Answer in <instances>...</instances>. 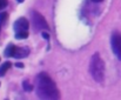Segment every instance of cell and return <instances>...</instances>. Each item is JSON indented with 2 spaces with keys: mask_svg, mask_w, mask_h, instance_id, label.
Here are the masks:
<instances>
[{
  "mask_svg": "<svg viewBox=\"0 0 121 100\" xmlns=\"http://www.w3.org/2000/svg\"><path fill=\"white\" fill-rule=\"evenodd\" d=\"M37 94L40 99L53 100L60 99V93L56 88V85L52 80V78L45 73L41 72L37 77V86H35Z\"/></svg>",
  "mask_w": 121,
  "mask_h": 100,
  "instance_id": "obj_1",
  "label": "cell"
},
{
  "mask_svg": "<svg viewBox=\"0 0 121 100\" xmlns=\"http://www.w3.org/2000/svg\"><path fill=\"white\" fill-rule=\"evenodd\" d=\"M89 72L92 74V77L94 78L95 81L98 83H102L104 78H105V62L101 59L99 53H95L92 59H91V64H89Z\"/></svg>",
  "mask_w": 121,
  "mask_h": 100,
  "instance_id": "obj_2",
  "label": "cell"
},
{
  "mask_svg": "<svg viewBox=\"0 0 121 100\" xmlns=\"http://www.w3.org/2000/svg\"><path fill=\"white\" fill-rule=\"evenodd\" d=\"M31 17H32V22H33V26L35 30H39V31H48L49 30V26H48L46 19L39 12H32Z\"/></svg>",
  "mask_w": 121,
  "mask_h": 100,
  "instance_id": "obj_3",
  "label": "cell"
},
{
  "mask_svg": "<svg viewBox=\"0 0 121 100\" xmlns=\"http://www.w3.org/2000/svg\"><path fill=\"white\" fill-rule=\"evenodd\" d=\"M112 48L115 55L121 60V34L114 33L112 37Z\"/></svg>",
  "mask_w": 121,
  "mask_h": 100,
  "instance_id": "obj_4",
  "label": "cell"
},
{
  "mask_svg": "<svg viewBox=\"0 0 121 100\" xmlns=\"http://www.w3.org/2000/svg\"><path fill=\"white\" fill-rule=\"evenodd\" d=\"M28 27H30V24H28V21H27L25 18H20V19H18V20L15 21V24H14V30H15V32L27 31Z\"/></svg>",
  "mask_w": 121,
  "mask_h": 100,
  "instance_id": "obj_5",
  "label": "cell"
},
{
  "mask_svg": "<svg viewBox=\"0 0 121 100\" xmlns=\"http://www.w3.org/2000/svg\"><path fill=\"white\" fill-rule=\"evenodd\" d=\"M28 53H30V50H28V48H20V47H17L14 54H13V57L17 58V59H21V58L27 57Z\"/></svg>",
  "mask_w": 121,
  "mask_h": 100,
  "instance_id": "obj_6",
  "label": "cell"
},
{
  "mask_svg": "<svg viewBox=\"0 0 121 100\" xmlns=\"http://www.w3.org/2000/svg\"><path fill=\"white\" fill-rule=\"evenodd\" d=\"M15 46L13 45V44H9L7 47H6V50H5V55L6 57H13V54H14V52H15Z\"/></svg>",
  "mask_w": 121,
  "mask_h": 100,
  "instance_id": "obj_7",
  "label": "cell"
},
{
  "mask_svg": "<svg viewBox=\"0 0 121 100\" xmlns=\"http://www.w3.org/2000/svg\"><path fill=\"white\" fill-rule=\"evenodd\" d=\"M11 66H12V64L9 62V61H6L5 64H2V66L0 67V77H2V75H5V73L11 68Z\"/></svg>",
  "mask_w": 121,
  "mask_h": 100,
  "instance_id": "obj_8",
  "label": "cell"
},
{
  "mask_svg": "<svg viewBox=\"0 0 121 100\" xmlns=\"http://www.w3.org/2000/svg\"><path fill=\"white\" fill-rule=\"evenodd\" d=\"M28 37V32L27 31H21V32H17L15 33V38L17 39H26Z\"/></svg>",
  "mask_w": 121,
  "mask_h": 100,
  "instance_id": "obj_9",
  "label": "cell"
},
{
  "mask_svg": "<svg viewBox=\"0 0 121 100\" xmlns=\"http://www.w3.org/2000/svg\"><path fill=\"white\" fill-rule=\"evenodd\" d=\"M22 86H24V90L27 91V92H31V91L33 90V85H31L27 80H25V81L22 83Z\"/></svg>",
  "mask_w": 121,
  "mask_h": 100,
  "instance_id": "obj_10",
  "label": "cell"
},
{
  "mask_svg": "<svg viewBox=\"0 0 121 100\" xmlns=\"http://www.w3.org/2000/svg\"><path fill=\"white\" fill-rule=\"evenodd\" d=\"M7 18H8L7 13H0V25L1 24H5V21L7 20Z\"/></svg>",
  "mask_w": 121,
  "mask_h": 100,
  "instance_id": "obj_11",
  "label": "cell"
},
{
  "mask_svg": "<svg viewBox=\"0 0 121 100\" xmlns=\"http://www.w3.org/2000/svg\"><path fill=\"white\" fill-rule=\"evenodd\" d=\"M7 4H8L7 0H0V11H1L2 8H5V7L7 6Z\"/></svg>",
  "mask_w": 121,
  "mask_h": 100,
  "instance_id": "obj_12",
  "label": "cell"
},
{
  "mask_svg": "<svg viewBox=\"0 0 121 100\" xmlns=\"http://www.w3.org/2000/svg\"><path fill=\"white\" fill-rule=\"evenodd\" d=\"M42 38H45V39H48L49 38L48 34H47V32H42Z\"/></svg>",
  "mask_w": 121,
  "mask_h": 100,
  "instance_id": "obj_13",
  "label": "cell"
},
{
  "mask_svg": "<svg viewBox=\"0 0 121 100\" xmlns=\"http://www.w3.org/2000/svg\"><path fill=\"white\" fill-rule=\"evenodd\" d=\"M15 66H17V67H20V68H21V67H24V65H22L21 62H18V64H17Z\"/></svg>",
  "mask_w": 121,
  "mask_h": 100,
  "instance_id": "obj_14",
  "label": "cell"
},
{
  "mask_svg": "<svg viewBox=\"0 0 121 100\" xmlns=\"http://www.w3.org/2000/svg\"><path fill=\"white\" fill-rule=\"evenodd\" d=\"M92 1H93V2H101L102 0H92Z\"/></svg>",
  "mask_w": 121,
  "mask_h": 100,
  "instance_id": "obj_15",
  "label": "cell"
},
{
  "mask_svg": "<svg viewBox=\"0 0 121 100\" xmlns=\"http://www.w3.org/2000/svg\"><path fill=\"white\" fill-rule=\"evenodd\" d=\"M18 1H19V2H22V1H24V0H18Z\"/></svg>",
  "mask_w": 121,
  "mask_h": 100,
  "instance_id": "obj_16",
  "label": "cell"
}]
</instances>
